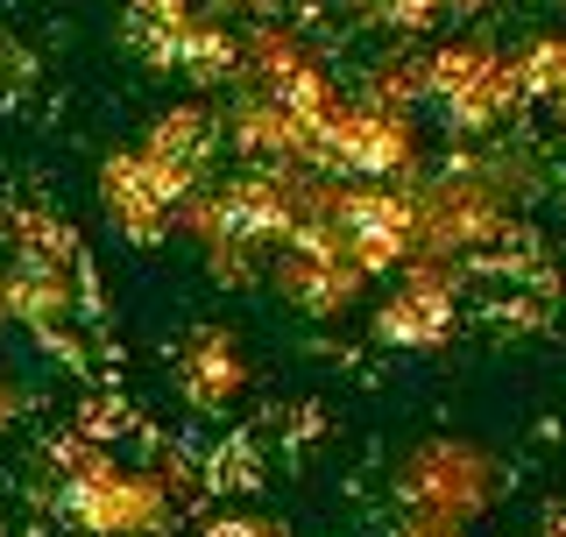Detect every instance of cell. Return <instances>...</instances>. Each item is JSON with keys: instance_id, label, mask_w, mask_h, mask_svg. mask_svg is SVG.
Returning <instances> with one entry per match:
<instances>
[]
</instances>
